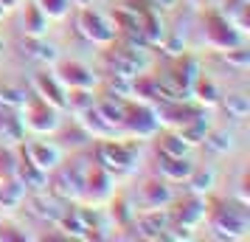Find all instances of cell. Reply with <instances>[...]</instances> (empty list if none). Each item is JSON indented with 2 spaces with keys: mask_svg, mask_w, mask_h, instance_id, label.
<instances>
[{
  "mask_svg": "<svg viewBox=\"0 0 250 242\" xmlns=\"http://www.w3.org/2000/svg\"><path fill=\"white\" fill-rule=\"evenodd\" d=\"M57 79L62 82V85H65V90H68V88H93L96 76H93L90 70L84 68V65L65 62V65L57 70Z\"/></svg>",
  "mask_w": 250,
  "mask_h": 242,
  "instance_id": "obj_11",
  "label": "cell"
},
{
  "mask_svg": "<svg viewBox=\"0 0 250 242\" xmlns=\"http://www.w3.org/2000/svg\"><path fill=\"white\" fill-rule=\"evenodd\" d=\"M23 107H25V113H28L25 124L34 130V132H54L59 127V115L51 104L40 102V99H25Z\"/></svg>",
  "mask_w": 250,
  "mask_h": 242,
  "instance_id": "obj_5",
  "label": "cell"
},
{
  "mask_svg": "<svg viewBox=\"0 0 250 242\" xmlns=\"http://www.w3.org/2000/svg\"><path fill=\"white\" fill-rule=\"evenodd\" d=\"M191 180H188V186H191L194 195H205V192H211L214 189V172L208 169V172H197V175H188Z\"/></svg>",
  "mask_w": 250,
  "mask_h": 242,
  "instance_id": "obj_23",
  "label": "cell"
},
{
  "mask_svg": "<svg viewBox=\"0 0 250 242\" xmlns=\"http://www.w3.org/2000/svg\"><path fill=\"white\" fill-rule=\"evenodd\" d=\"M20 200H25V186L20 180H9V183H0V203L3 206H17Z\"/></svg>",
  "mask_w": 250,
  "mask_h": 242,
  "instance_id": "obj_19",
  "label": "cell"
},
{
  "mask_svg": "<svg viewBox=\"0 0 250 242\" xmlns=\"http://www.w3.org/2000/svg\"><path fill=\"white\" fill-rule=\"evenodd\" d=\"M180 225H186V228H194L197 222H203L205 220V200L200 195L197 197H191V200H186L180 206Z\"/></svg>",
  "mask_w": 250,
  "mask_h": 242,
  "instance_id": "obj_14",
  "label": "cell"
},
{
  "mask_svg": "<svg viewBox=\"0 0 250 242\" xmlns=\"http://www.w3.org/2000/svg\"><path fill=\"white\" fill-rule=\"evenodd\" d=\"M203 144H205V150L216 152V155H225V152L233 147V135H230L228 130H214V132H205Z\"/></svg>",
  "mask_w": 250,
  "mask_h": 242,
  "instance_id": "obj_18",
  "label": "cell"
},
{
  "mask_svg": "<svg viewBox=\"0 0 250 242\" xmlns=\"http://www.w3.org/2000/svg\"><path fill=\"white\" fill-rule=\"evenodd\" d=\"M222 104H225V110L233 118H245L250 113V102H248V96H242V93H230Z\"/></svg>",
  "mask_w": 250,
  "mask_h": 242,
  "instance_id": "obj_22",
  "label": "cell"
},
{
  "mask_svg": "<svg viewBox=\"0 0 250 242\" xmlns=\"http://www.w3.org/2000/svg\"><path fill=\"white\" fill-rule=\"evenodd\" d=\"M191 96H197V99L205 102V104H216V85L203 79V76H197L194 85H191Z\"/></svg>",
  "mask_w": 250,
  "mask_h": 242,
  "instance_id": "obj_21",
  "label": "cell"
},
{
  "mask_svg": "<svg viewBox=\"0 0 250 242\" xmlns=\"http://www.w3.org/2000/svg\"><path fill=\"white\" fill-rule=\"evenodd\" d=\"M25 34L28 37H45V28H48V17L42 14V9L37 6V3H31L28 9H25Z\"/></svg>",
  "mask_w": 250,
  "mask_h": 242,
  "instance_id": "obj_16",
  "label": "cell"
},
{
  "mask_svg": "<svg viewBox=\"0 0 250 242\" xmlns=\"http://www.w3.org/2000/svg\"><path fill=\"white\" fill-rule=\"evenodd\" d=\"M23 152L28 155V161L34 163L37 169H42L45 175L62 163V150L57 144H48V141H31V144L23 147Z\"/></svg>",
  "mask_w": 250,
  "mask_h": 242,
  "instance_id": "obj_7",
  "label": "cell"
},
{
  "mask_svg": "<svg viewBox=\"0 0 250 242\" xmlns=\"http://www.w3.org/2000/svg\"><path fill=\"white\" fill-rule=\"evenodd\" d=\"M28 211H31V214H34V217H40V220H48V222H57L59 217H62V211H65V208H62V200H59V197H48L45 192H37L34 197H31V200H28Z\"/></svg>",
  "mask_w": 250,
  "mask_h": 242,
  "instance_id": "obj_10",
  "label": "cell"
},
{
  "mask_svg": "<svg viewBox=\"0 0 250 242\" xmlns=\"http://www.w3.org/2000/svg\"><path fill=\"white\" fill-rule=\"evenodd\" d=\"M79 115H82V127H84V132H87L90 138L107 141V138H113V135H115V124H110V121H107L99 110H96V104H93V107H87V110H84V113H79Z\"/></svg>",
  "mask_w": 250,
  "mask_h": 242,
  "instance_id": "obj_9",
  "label": "cell"
},
{
  "mask_svg": "<svg viewBox=\"0 0 250 242\" xmlns=\"http://www.w3.org/2000/svg\"><path fill=\"white\" fill-rule=\"evenodd\" d=\"M84 177H87V166L84 163H73L70 169H62V172L54 177L51 183V195L59 197V200H68V197H79L84 192Z\"/></svg>",
  "mask_w": 250,
  "mask_h": 242,
  "instance_id": "obj_4",
  "label": "cell"
},
{
  "mask_svg": "<svg viewBox=\"0 0 250 242\" xmlns=\"http://www.w3.org/2000/svg\"><path fill=\"white\" fill-rule=\"evenodd\" d=\"M73 3H76V6H87V3H90V0H73Z\"/></svg>",
  "mask_w": 250,
  "mask_h": 242,
  "instance_id": "obj_27",
  "label": "cell"
},
{
  "mask_svg": "<svg viewBox=\"0 0 250 242\" xmlns=\"http://www.w3.org/2000/svg\"><path fill=\"white\" fill-rule=\"evenodd\" d=\"M23 54L28 59H34V62H54L57 59V48L45 43L42 37H28L23 43Z\"/></svg>",
  "mask_w": 250,
  "mask_h": 242,
  "instance_id": "obj_13",
  "label": "cell"
},
{
  "mask_svg": "<svg viewBox=\"0 0 250 242\" xmlns=\"http://www.w3.org/2000/svg\"><path fill=\"white\" fill-rule=\"evenodd\" d=\"M166 203H171V192L163 180H160V183L152 180V183L144 186V206L146 208H163Z\"/></svg>",
  "mask_w": 250,
  "mask_h": 242,
  "instance_id": "obj_15",
  "label": "cell"
},
{
  "mask_svg": "<svg viewBox=\"0 0 250 242\" xmlns=\"http://www.w3.org/2000/svg\"><path fill=\"white\" fill-rule=\"evenodd\" d=\"M177 0H149V6H163V9H174Z\"/></svg>",
  "mask_w": 250,
  "mask_h": 242,
  "instance_id": "obj_26",
  "label": "cell"
},
{
  "mask_svg": "<svg viewBox=\"0 0 250 242\" xmlns=\"http://www.w3.org/2000/svg\"><path fill=\"white\" fill-rule=\"evenodd\" d=\"M34 96L40 102L51 104L54 110H65V85L57 79V73H37L34 76Z\"/></svg>",
  "mask_w": 250,
  "mask_h": 242,
  "instance_id": "obj_6",
  "label": "cell"
},
{
  "mask_svg": "<svg viewBox=\"0 0 250 242\" xmlns=\"http://www.w3.org/2000/svg\"><path fill=\"white\" fill-rule=\"evenodd\" d=\"M96 110L110 121L115 127H124V113H126V104L124 102H115V99H104V102L96 104Z\"/></svg>",
  "mask_w": 250,
  "mask_h": 242,
  "instance_id": "obj_17",
  "label": "cell"
},
{
  "mask_svg": "<svg viewBox=\"0 0 250 242\" xmlns=\"http://www.w3.org/2000/svg\"><path fill=\"white\" fill-rule=\"evenodd\" d=\"M158 169H160V177L163 180H171V183H177L183 177H188L194 172L191 161H186V158H169V155H160L158 152Z\"/></svg>",
  "mask_w": 250,
  "mask_h": 242,
  "instance_id": "obj_12",
  "label": "cell"
},
{
  "mask_svg": "<svg viewBox=\"0 0 250 242\" xmlns=\"http://www.w3.org/2000/svg\"><path fill=\"white\" fill-rule=\"evenodd\" d=\"M25 93L14 90V88H0V104H12V107H23Z\"/></svg>",
  "mask_w": 250,
  "mask_h": 242,
  "instance_id": "obj_25",
  "label": "cell"
},
{
  "mask_svg": "<svg viewBox=\"0 0 250 242\" xmlns=\"http://www.w3.org/2000/svg\"><path fill=\"white\" fill-rule=\"evenodd\" d=\"M76 31L82 37H87L93 43H110L115 37V28L107 20H104V14L93 12L87 6H82L79 9V17H76Z\"/></svg>",
  "mask_w": 250,
  "mask_h": 242,
  "instance_id": "obj_3",
  "label": "cell"
},
{
  "mask_svg": "<svg viewBox=\"0 0 250 242\" xmlns=\"http://www.w3.org/2000/svg\"><path fill=\"white\" fill-rule=\"evenodd\" d=\"M211 231L219 240H245L248 237V211H245V206L225 203L222 208H216L214 217H211Z\"/></svg>",
  "mask_w": 250,
  "mask_h": 242,
  "instance_id": "obj_1",
  "label": "cell"
},
{
  "mask_svg": "<svg viewBox=\"0 0 250 242\" xmlns=\"http://www.w3.org/2000/svg\"><path fill=\"white\" fill-rule=\"evenodd\" d=\"M37 6L42 9V14L45 17H65L70 9V0H37Z\"/></svg>",
  "mask_w": 250,
  "mask_h": 242,
  "instance_id": "obj_24",
  "label": "cell"
},
{
  "mask_svg": "<svg viewBox=\"0 0 250 242\" xmlns=\"http://www.w3.org/2000/svg\"><path fill=\"white\" fill-rule=\"evenodd\" d=\"M99 163L102 169H107L110 175H129L135 169V155H138V147L135 144H121V141H104L99 144Z\"/></svg>",
  "mask_w": 250,
  "mask_h": 242,
  "instance_id": "obj_2",
  "label": "cell"
},
{
  "mask_svg": "<svg viewBox=\"0 0 250 242\" xmlns=\"http://www.w3.org/2000/svg\"><path fill=\"white\" fill-rule=\"evenodd\" d=\"M188 152V141L183 135H166L160 138V155H169V158H183Z\"/></svg>",
  "mask_w": 250,
  "mask_h": 242,
  "instance_id": "obj_20",
  "label": "cell"
},
{
  "mask_svg": "<svg viewBox=\"0 0 250 242\" xmlns=\"http://www.w3.org/2000/svg\"><path fill=\"white\" fill-rule=\"evenodd\" d=\"M124 127H129V132L138 135V138H149V135L158 130L155 110H149V107H126Z\"/></svg>",
  "mask_w": 250,
  "mask_h": 242,
  "instance_id": "obj_8",
  "label": "cell"
}]
</instances>
